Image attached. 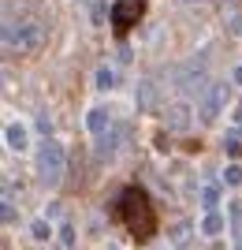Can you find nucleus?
Instances as JSON below:
<instances>
[{
	"instance_id": "4be33fe9",
	"label": "nucleus",
	"mask_w": 242,
	"mask_h": 250,
	"mask_svg": "<svg viewBox=\"0 0 242 250\" xmlns=\"http://www.w3.org/2000/svg\"><path fill=\"white\" fill-rule=\"evenodd\" d=\"M227 153H231V157L242 153V142H239V138H231V142H227Z\"/></svg>"
},
{
	"instance_id": "39448f33",
	"label": "nucleus",
	"mask_w": 242,
	"mask_h": 250,
	"mask_svg": "<svg viewBox=\"0 0 242 250\" xmlns=\"http://www.w3.org/2000/svg\"><path fill=\"white\" fill-rule=\"evenodd\" d=\"M223 101H227V86H223V83L209 86V90L201 94V104H198V120H201V124H212V120L220 116Z\"/></svg>"
},
{
	"instance_id": "5701e85b",
	"label": "nucleus",
	"mask_w": 242,
	"mask_h": 250,
	"mask_svg": "<svg viewBox=\"0 0 242 250\" xmlns=\"http://www.w3.org/2000/svg\"><path fill=\"white\" fill-rule=\"evenodd\" d=\"M235 124H239V131H242V112H239V116H235Z\"/></svg>"
},
{
	"instance_id": "ddd939ff",
	"label": "nucleus",
	"mask_w": 242,
	"mask_h": 250,
	"mask_svg": "<svg viewBox=\"0 0 242 250\" xmlns=\"http://www.w3.org/2000/svg\"><path fill=\"white\" fill-rule=\"evenodd\" d=\"M186 239H190V224H175V231H171V243H175V247H186Z\"/></svg>"
},
{
	"instance_id": "0eeeda50",
	"label": "nucleus",
	"mask_w": 242,
	"mask_h": 250,
	"mask_svg": "<svg viewBox=\"0 0 242 250\" xmlns=\"http://www.w3.org/2000/svg\"><path fill=\"white\" fill-rule=\"evenodd\" d=\"M164 124L171 127V131H183V127H190V108L186 104H168V108H164Z\"/></svg>"
},
{
	"instance_id": "423d86ee",
	"label": "nucleus",
	"mask_w": 242,
	"mask_h": 250,
	"mask_svg": "<svg viewBox=\"0 0 242 250\" xmlns=\"http://www.w3.org/2000/svg\"><path fill=\"white\" fill-rule=\"evenodd\" d=\"M119 135H123V127H108L105 135L97 138V157H101V161H108V157L119 149Z\"/></svg>"
},
{
	"instance_id": "f257e3e1",
	"label": "nucleus",
	"mask_w": 242,
	"mask_h": 250,
	"mask_svg": "<svg viewBox=\"0 0 242 250\" xmlns=\"http://www.w3.org/2000/svg\"><path fill=\"white\" fill-rule=\"evenodd\" d=\"M119 217H123L127 231L134 235L138 243L153 239V231H157V213H153V202L142 187H127L123 198H119Z\"/></svg>"
},
{
	"instance_id": "f8f14e48",
	"label": "nucleus",
	"mask_w": 242,
	"mask_h": 250,
	"mask_svg": "<svg viewBox=\"0 0 242 250\" xmlns=\"http://www.w3.org/2000/svg\"><path fill=\"white\" fill-rule=\"evenodd\" d=\"M112 86H116V71H112V67H101V71H97V90H112Z\"/></svg>"
},
{
	"instance_id": "dca6fc26",
	"label": "nucleus",
	"mask_w": 242,
	"mask_h": 250,
	"mask_svg": "<svg viewBox=\"0 0 242 250\" xmlns=\"http://www.w3.org/2000/svg\"><path fill=\"white\" fill-rule=\"evenodd\" d=\"M49 235H53V228H49V220H37V224H34V239H49Z\"/></svg>"
},
{
	"instance_id": "aec40b11",
	"label": "nucleus",
	"mask_w": 242,
	"mask_h": 250,
	"mask_svg": "<svg viewBox=\"0 0 242 250\" xmlns=\"http://www.w3.org/2000/svg\"><path fill=\"white\" fill-rule=\"evenodd\" d=\"M93 22H105V4L101 0H93Z\"/></svg>"
},
{
	"instance_id": "6e6552de",
	"label": "nucleus",
	"mask_w": 242,
	"mask_h": 250,
	"mask_svg": "<svg viewBox=\"0 0 242 250\" xmlns=\"http://www.w3.org/2000/svg\"><path fill=\"white\" fill-rule=\"evenodd\" d=\"M86 127H90V131H93V135L101 138V135L108 131V127H112V120H108V112H105V108H93V112L86 116Z\"/></svg>"
},
{
	"instance_id": "20e7f679",
	"label": "nucleus",
	"mask_w": 242,
	"mask_h": 250,
	"mask_svg": "<svg viewBox=\"0 0 242 250\" xmlns=\"http://www.w3.org/2000/svg\"><path fill=\"white\" fill-rule=\"evenodd\" d=\"M142 15H146V0H116L108 8V19H112V30L116 34H127Z\"/></svg>"
},
{
	"instance_id": "a211bd4d",
	"label": "nucleus",
	"mask_w": 242,
	"mask_h": 250,
	"mask_svg": "<svg viewBox=\"0 0 242 250\" xmlns=\"http://www.w3.org/2000/svg\"><path fill=\"white\" fill-rule=\"evenodd\" d=\"M223 179H227L231 187H235V183H242V168H239V165H227V172H223Z\"/></svg>"
},
{
	"instance_id": "9d476101",
	"label": "nucleus",
	"mask_w": 242,
	"mask_h": 250,
	"mask_svg": "<svg viewBox=\"0 0 242 250\" xmlns=\"http://www.w3.org/2000/svg\"><path fill=\"white\" fill-rule=\"evenodd\" d=\"M201 231H205V235H220V231H223V217L216 213V209H212L209 217L201 220Z\"/></svg>"
},
{
	"instance_id": "f03ea898",
	"label": "nucleus",
	"mask_w": 242,
	"mask_h": 250,
	"mask_svg": "<svg viewBox=\"0 0 242 250\" xmlns=\"http://www.w3.org/2000/svg\"><path fill=\"white\" fill-rule=\"evenodd\" d=\"M4 45H8V52H37L45 45V30L41 22H15L8 19V26H4Z\"/></svg>"
},
{
	"instance_id": "f3484780",
	"label": "nucleus",
	"mask_w": 242,
	"mask_h": 250,
	"mask_svg": "<svg viewBox=\"0 0 242 250\" xmlns=\"http://www.w3.org/2000/svg\"><path fill=\"white\" fill-rule=\"evenodd\" d=\"M231 224H235V235H242V206L231 202Z\"/></svg>"
},
{
	"instance_id": "1a4fd4ad",
	"label": "nucleus",
	"mask_w": 242,
	"mask_h": 250,
	"mask_svg": "<svg viewBox=\"0 0 242 250\" xmlns=\"http://www.w3.org/2000/svg\"><path fill=\"white\" fill-rule=\"evenodd\" d=\"M4 138H8V146H11V149H26V127H22V124H8Z\"/></svg>"
},
{
	"instance_id": "7ed1b4c3",
	"label": "nucleus",
	"mask_w": 242,
	"mask_h": 250,
	"mask_svg": "<svg viewBox=\"0 0 242 250\" xmlns=\"http://www.w3.org/2000/svg\"><path fill=\"white\" fill-rule=\"evenodd\" d=\"M37 179L45 187H60V179H63V146L53 142V138H45L37 146Z\"/></svg>"
},
{
	"instance_id": "9b49d317",
	"label": "nucleus",
	"mask_w": 242,
	"mask_h": 250,
	"mask_svg": "<svg viewBox=\"0 0 242 250\" xmlns=\"http://www.w3.org/2000/svg\"><path fill=\"white\" fill-rule=\"evenodd\" d=\"M216 202H220V187H216V183H209V187L201 190V206L212 213V209H216Z\"/></svg>"
},
{
	"instance_id": "2eb2a0df",
	"label": "nucleus",
	"mask_w": 242,
	"mask_h": 250,
	"mask_svg": "<svg viewBox=\"0 0 242 250\" xmlns=\"http://www.w3.org/2000/svg\"><path fill=\"white\" fill-rule=\"evenodd\" d=\"M153 104V83H142V97H138V108H149Z\"/></svg>"
},
{
	"instance_id": "4468645a",
	"label": "nucleus",
	"mask_w": 242,
	"mask_h": 250,
	"mask_svg": "<svg viewBox=\"0 0 242 250\" xmlns=\"http://www.w3.org/2000/svg\"><path fill=\"white\" fill-rule=\"evenodd\" d=\"M60 243H63V250H74V228H71V224H63V228H60Z\"/></svg>"
},
{
	"instance_id": "412c9836",
	"label": "nucleus",
	"mask_w": 242,
	"mask_h": 250,
	"mask_svg": "<svg viewBox=\"0 0 242 250\" xmlns=\"http://www.w3.org/2000/svg\"><path fill=\"white\" fill-rule=\"evenodd\" d=\"M11 220H15V206H11V202H4V224H11Z\"/></svg>"
},
{
	"instance_id": "6ab92c4d",
	"label": "nucleus",
	"mask_w": 242,
	"mask_h": 250,
	"mask_svg": "<svg viewBox=\"0 0 242 250\" xmlns=\"http://www.w3.org/2000/svg\"><path fill=\"white\" fill-rule=\"evenodd\" d=\"M227 30H231V34H242V15H231V19H227Z\"/></svg>"
}]
</instances>
